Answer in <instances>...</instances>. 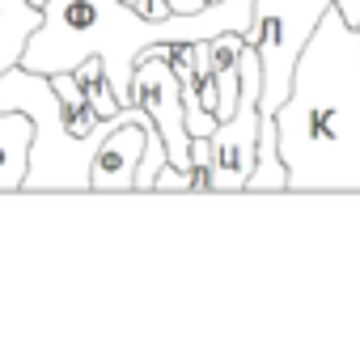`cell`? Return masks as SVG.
Returning a JSON list of instances; mask_svg holds the SVG:
<instances>
[{
    "instance_id": "5b68a950",
    "label": "cell",
    "mask_w": 360,
    "mask_h": 360,
    "mask_svg": "<svg viewBox=\"0 0 360 360\" xmlns=\"http://www.w3.org/2000/svg\"><path fill=\"white\" fill-rule=\"evenodd\" d=\"M131 106H140L148 115V123L157 127L169 165L187 169L191 131H187V115H183V89H178V77H174L169 60L157 51V43L144 47L136 68H131Z\"/></svg>"
},
{
    "instance_id": "8992f818",
    "label": "cell",
    "mask_w": 360,
    "mask_h": 360,
    "mask_svg": "<svg viewBox=\"0 0 360 360\" xmlns=\"http://www.w3.org/2000/svg\"><path fill=\"white\" fill-rule=\"evenodd\" d=\"M144 127H148V115L140 106H131V115L106 131V140L89 157V191H136V165H140V153H144Z\"/></svg>"
},
{
    "instance_id": "7a4b0ae2",
    "label": "cell",
    "mask_w": 360,
    "mask_h": 360,
    "mask_svg": "<svg viewBox=\"0 0 360 360\" xmlns=\"http://www.w3.org/2000/svg\"><path fill=\"white\" fill-rule=\"evenodd\" d=\"M5 110H22L34 119L30 169H26L22 191H89V157L98 153L106 131L131 115V106H123L119 115L98 119V127L89 136H68L51 77L30 72L22 64L0 72V115Z\"/></svg>"
},
{
    "instance_id": "4fadbf2b",
    "label": "cell",
    "mask_w": 360,
    "mask_h": 360,
    "mask_svg": "<svg viewBox=\"0 0 360 360\" xmlns=\"http://www.w3.org/2000/svg\"><path fill=\"white\" fill-rule=\"evenodd\" d=\"M330 5L339 9V18H343L347 26H360V0H330Z\"/></svg>"
},
{
    "instance_id": "5bb4252c",
    "label": "cell",
    "mask_w": 360,
    "mask_h": 360,
    "mask_svg": "<svg viewBox=\"0 0 360 360\" xmlns=\"http://www.w3.org/2000/svg\"><path fill=\"white\" fill-rule=\"evenodd\" d=\"M127 5H131V0H127ZM169 5H174L178 13H195V9H204V5H208V0H169Z\"/></svg>"
},
{
    "instance_id": "6da1fadb",
    "label": "cell",
    "mask_w": 360,
    "mask_h": 360,
    "mask_svg": "<svg viewBox=\"0 0 360 360\" xmlns=\"http://www.w3.org/2000/svg\"><path fill=\"white\" fill-rule=\"evenodd\" d=\"M271 119L284 191H360V26L335 5L318 18Z\"/></svg>"
},
{
    "instance_id": "ba28073f",
    "label": "cell",
    "mask_w": 360,
    "mask_h": 360,
    "mask_svg": "<svg viewBox=\"0 0 360 360\" xmlns=\"http://www.w3.org/2000/svg\"><path fill=\"white\" fill-rule=\"evenodd\" d=\"M242 47H246V30H225L208 39V56H212V81H217V123L233 115L238 106V89H242Z\"/></svg>"
},
{
    "instance_id": "9c48e42d",
    "label": "cell",
    "mask_w": 360,
    "mask_h": 360,
    "mask_svg": "<svg viewBox=\"0 0 360 360\" xmlns=\"http://www.w3.org/2000/svg\"><path fill=\"white\" fill-rule=\"evenodd\" d=\"M39 22L43 9H34L30 0H0V72L22 64V51L39 30Z\"/></svg>"
},
{
    "instance_id": "277c9868",
    "label": "cell",
    "mask_w": 360,
    "mask_h": 360,
    "mask_svg": "<svg viewBox=\"0 0 360 360\" xmlns=\"http://www.w3.org/2000/svg\"><path fill=\"white\" fill-rule=\"evenodd\" d=\"M242 89H238V106L229 119H221L212 127V187L208 191H242L246 178L255 169L259 157V56L246 43L242 47Z\"/></svg>"
},
{
    "instance_id": "3957f363",
    "label": "cell",
    "mask_w": 360,
    "mask_h": 360,
    "mask_svg": "<svg viewBox=\"0 0 360 360\" xmlns=\"http://www.w3.org/2000/svg\"><path fill=\"white\" fill-rule=\"evenodd\" d=\"M326 9L330 0H255L246 43L259 56V119H271L276 106L288 98L297 56L305 51Z\"/></svg>"
},
{
    "instance_id": "8fae6325",
    "label": "cell",
    "mask_w": 360,
    "mask_h": 360,
    "mask_svg": "<svg viewBox=\"0 0 360 360\" xmlns=\"http://www.w3.org/2000/svg\"><path fill=\"white\" fill-rule=\"evenodd\" d=\"M72 77H77V85L85 89L89 106H94L102 119H110V115H119V110H123V106H119V98H115V89H110V81H106V68H102V60H98V56H85V60L72 68Z\"/></svg>"
},
{
    "instance_id": "30bf717a",
    "label": "cell",
    "mask_w": 360,
    "mask_h": 360,
    "mask_svg": "<svg viewBox=\"0 0 360 360\" xmlns=\"http://www.w3.org/2000/svg\"><path fill=\"white\" fill-rule=\"evenodd\" d=\"M51 89H56V98H60V115H64L68 136H89L102 115L89 106V98H85V89L77 85V77H72V72H51Z\"/></svg>"
},
{
    "instance_id": "9a60e30c",
    "label": "cell",
    "mask_w": 360,
    "mask_h": 360,
    "mask_svg": "<svg viewBox=\"0 0 360 360\" xmlns=\"http://www.w3.org/2000/svg\"><path fill=\"white\" fill-rule=\"evenodd\" d=\"M30 5H34V9H43V5H47V0H30Z\"/></svg>"
},
{
    "instance_id": "7c38bea8",
    "label": "cell",
    "mask_w": 360,
    "mask_h": 360,
    "mask_svg": "<svg viewBox=\"0 0 360 360\" xmlns=\"http://www.w3.org/2000/svg\"><path fill=\"white\" fill-rule=\"evenodd\" d=\"M153 191H187V169H178V165H161L157 178H153Z\"/></svg>"
},
{
    "instance_id": "52a82bcc",
    "label": "cell",
    "mask_w": 360,
    "mask_h": 360,
    "mask_svg": "<svg viewBox=\"0 0 360 360\" xmlns=\"http://www.w3.org/2000/svg\"><path fill=\"white\" fill-rule=\"evenodd\" d=\"M30 144H34V119L22 110L0 115V191H22L30 169Z\"/></svg>"
}]
</instances>
